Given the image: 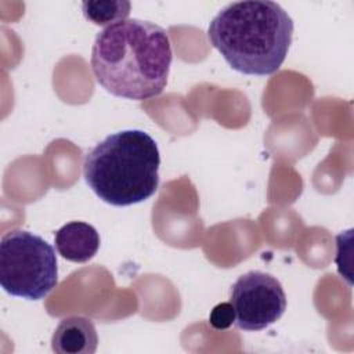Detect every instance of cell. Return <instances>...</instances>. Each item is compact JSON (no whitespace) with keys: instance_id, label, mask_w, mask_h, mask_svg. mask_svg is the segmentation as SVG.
Masks as SVG:
<instances>
[{"instance_id":"cell-1","label":"cell","mask_w":354,"mask_h":354,"mask_svg":"<svg viewBox=\"0 0 354 354\" xmlns=\"http://www.w3.org/2000/svg\"><path fill=\"white\" fill-rule=\"evenodd\" d=\"M171 59L167 32L131 18L105 26L95 36L90 62L95 80L108 93L144 101L165 90Z\"/></svg>"},{"instance_id":"cell-2","label":"cell","mask_w":354,"mask_h":354,"mask_svg":"<svg viewBox=\"0 0 354 354\" xmlns=\"http://www.w3.org/2000/svg\"><path fill=\"white\" fill-rule=\"evenodd\" d=\"M293 21L275 1H234L212 19L207 36L227 64L245 75L266 76L283 64Z\"/></svg>"},{"instance_id":"cell-3","label":"cell","mask_w":354,"mask_h":354,"mask_svg":"<svg viewBox=\"0 0 354 354\" xmlns=\"http://www.w3.org/2000/svg\"><path fill=\"white\" fill-rule=\"evenodd\" d=\"M160 156L155 140L130 129L106 136L83 162L87 185L104 202L130 206L149 199L159 185Z\"/></svg>"},{"instance_id":"cell-4","label":"cell","mask_w":354,"mask_h":354,"mask_svg":"<svg viewBox=\"0 0 354 354\" xmlns=\"http://www.w3.org/2000/svg\"><path fill=\"white\" fill-rule=\"evenodd\" d=\"M58 282L57 257L53 246L41 236L14 230L0 242V283L17 297L44 299Z\"/></svg>"},{"instance_id":"cell-5","label":"cell","mask_w":354,"mask_h":354,"mask_svg":"<svg viewBox=\"0 0 354 354\" xmlns=\"http://www.w3.org/2000/svg\"><path fill=\"white\" fill-rule=\"evenodd\" d=\"M230 303L235 324L243 330H261L278 321L286 310V295L281 282L271 274L249 271L231 286Z\"/></svg>"},{"instance_id":"cell-6","label":"cell","mask_w":354,"mask_h":354,"mask_svg":"<svg viewBox=\"0 0 354 354\" xmlns=\"http://www.w3.org/2000/svg\"><path fill=\"white\" fill-rule=\"evenodd\" d=\"M98 336L91 319L73 315L61 319L51 337L53 351L58 354H93Z\"/></svg>"},{"instance_id":"cell-7","label":"cell","mask_w":354,"mask_h":354,"mask_svg":"<svg viewBox=\"0 0 354 354\" xmlns=\"http://www.w3.org/2000/svg\"><path fill=\"white\" fill-rule=\"evenodd\" d=\"M57 252L73 263H86L93 259L100 248L97 230L84 221H71L54 235Z\"/></svg>"},{"instance_id":"cell-8","label":"cell","mask_w":354,"mask_h":354,"mask_svg":"<svg viewBox=\"0 0 354 354\" xmlns=\"http://www.w3.org/2000/svg\"><path fill=\"white\" fill-rule=\"evenodd\" d=\"M131 4L123 0L113 1H84L82 10L84 17L95 25H112L124 21L130 14Z\"/></svg>"},{"instance_id":"cell-9","label":"cell","mask_w":354,"mask_h":354,"mask_svg":"<svg viewBox=\"0 0 354 354\" xmlns=\"http://www.w3.org/2000/svg\"><path fill=\"white\" fill-rule=\"evenodd\" d=\"M209 322L214 329L230 328L235 322V311L232 304L230 301L217 304L210 313Z\"/></svg>"}]
</instances>
